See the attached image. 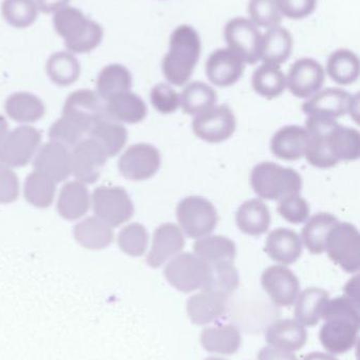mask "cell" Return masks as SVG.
<instances>
[{
  "instance_id": "obj_1",
  "label": "cell",
  "mask_w": 360,
  "mask_h": 360,
  "mask_svg": "<svg viewBox=\"0 0 360 360\" xmlns=\"http://www.w3.org/2000/svg\"><path fill=\"white\" fill-rule=\"evenodd\" d=\"M201 55V40L198 32L183 25L173 32L169 51L162 61V71L167 82L173 86L187 84L194 74Z\"/></svg>"
},
{
  "instance_id": "obj_2",
  "label": "cell",
  "mask_w": 360,
  "mask_h": 360,
  "mask_svg": "<svg viewBox=\"0 0 360 360\" xmlns=\"http://www.w3.org/2000/svg\"><path fill=\"white\" fill-rule=\"evenodd\" d=\"M53 25L63 38L69 52L84 54L97 49L104 37L103 27L97 21L85 16L73 6H65L55 13Z\"/></svg>"
},
{
  "instance_id": "obj_3",
  "label": "cell",
  "mask_w": 360,
  "mask_h": 360,
  "mask_svg": "<svg viewBox=\"0 0 360 360\" xmlns=\"http://www.w3.org/2000/svg\"><path fill=\"white\" fill-rule=\"evenodd\" d=\"M251 184L260 198L279 201L291 195H299L302 179L293 169L266 162L254 167Z\"/></svg>"
},
{
  "instance_id": "obj_4",
  "label": "cell",
  "mask_w": 360,
  "mask_h": 360,
  "mask_svg": "<svg viewBox=\"0 0 360 360\" xmlns=\"http://www.w3.org/2000/svg\"><path fill=\"white\" fill-rule=\"evenodd\" d=\"M177 218L182 232L190 238L209 236L218 224L215 205L201 196H188L177 207Z\"/></svg>"
},
{
  "instance_id": "obj_5",
  "label": "cell",
  "mask_w": 360,
  "mask_h": 360,
  "mask_svg": "<svg viewBox=\"0 0 360 360\" xmlns=\"http://www.w3.org/2000/svg\"><path fill=\"white\" fill-rule=\"evenodd\" d=\"M325 251L347 273H356L360 264L359 229L349 222H338L328 237Z\"/></svg>"
},
{
  "instance_id": "obj_6",
  "label": "cell",
  "mask_w": 360,
  "mask_h": 360,
  "mask_svg": "<svg viewBox=\"0 0 360 360\" xmlns=\"http://www.w3.org/2000/svg\"><path fill=\"white\" fill-rule=\"evenodd\" d=\"M164 275L173 288L190 293L204 287L209 277V264L196 254H178L167 264Z\"/></svg>"
},
{
  "instance_id": "obj_7",
  "label": "cell",
  "mask_w": 360,
  "mask_h": 360,
  "mask_svg": "<svg viewBox=\"0 0 360 360\" xmlns=\"http://www.w3.org/2000/svg\"><path fill=\"white\" fill-rule=\"evenodd\" d=\"M92 202L97 217L111 228L128 221L135 214V207L128 193L120 186H99L95 188Z\"/></svg>"
},
{
  "instance_id": "obj_8",
  "label": "cell",
  "mask_w": 360,
  "mask_h": 360,
  "mask_svg": "<svg viewBox=\"0 0 360 360\" xmlns=\"http://www.w3.org/2000/svg\"><path fill=\"white\" fill-rule=\"evenodd\" d=\"M302 109L306 115L315 117L336 120L347 113L352 116L354 109L359 111V96H352L342 89L328 88L313 95Z\"/></svg>"
},
{
  "instance_id": "obj_9",
  "label": "cell",
  "mask_w": 360,
  "mask_h": 360,
  "mask_svg": "<svg viewBox=\"0 0 360 360\" xmlns=\"http://www.w3.org/2000/svg\"><path fill=\"white\" fill-rule=\"evenodd\" d=\"M40 141L39 131L33 127H18L6 135L0 146V164L12 168L25 167L37 151Z\"/></svg>"
},
{
  "instance_id": "obj_10",
  "label": "cell",
  "mask_w": 360,
  "mask_h": 360,
  "mask_svg": "<svg viewBox=\"0 0 360 360\" xmlns=\"http://www.w3.org/2000/svg\"><path fill=\"white\" fill-rule=\"evenodd\" d=\"M224 37L228 49L239 55L244 63L255 65L260 60L262 35L257 25L249 19L237 17L228 21Z\"/></svg>"
},
{
  "instance_id": "obj_11",
  "label": "cell",
  "mask_w": 360,
  "mask_h": 360,
  "mask_svg": "<svg viewBox=\"0 0 360 360\" xmlns=\"http://www.w3.org/2000/svg\"><path fill=\"white\" fill-rule=\"evenodd\" d=\"M236 117L228 105L211 108L199 114L192 122L194 134L209 143L228 141L236 131Z\"/></svg>"
},
{
  "instance_id": "obj_12",
  "label": "cell",
  "mask_w": 360,
  "mask_h": 360,
  "mask_svg": "<svg viewBox=\"0 0 360 360\" xmlns=\"http://www.w3.org/2000/svg\"><path fill=\"white\" fill-rule=\"evenodd\" d=\"M160 151L149 143L131 146L120 156L118 170L125 179L142 181L154 177L161 168Z\"/></svg>"
},
{
  "instance_id": "obj_13",
  "label": "cell",
  "mask_w": 360,
  "mask_h": 360,
  "mask_svg": "<svg viewBox=\"0 0 360 360\" xmlns=\"http://www.w3.org/2000/svg\"><path fill=\"white\" fill-rule=\"evenodd\" d=\"M108 156L93 139H82L74 146L71 154V172L82 184H94L101 176Z\"/></svg>"
},
{
  "instance_id": "obj_14",
  "label": "cell",
  "mask_w": 360,
  "mask_h": 360,
  "mask_svg": "<svg viewBox=\"0 0 360 360\" xmlns=\"http://www.w3.org/2000/svg\"><path fill=\"white\" fill-rule=\"evenodd\" d=\"M261 285L273 302L279 307L292 306L300 294L297 276L285 266L266 269L261 276Z\"/></svg>"
},
{
  "instance_id": "obj_15",
  "label": "cell",
  "mask_w": 360,
  "mask_h": 360,
  "mask_svg": "<svg viewBox=\"0 0 360 360\" xmlns=\"http://www.w3.org/2000/svg\"><path fill=\"white\" fill-rule=\"evenodd\" d=\"M325 79V70L318 61L302 58L290 68L287 84L294 96L308 98L321 91Z\"/></svg>"
},
{
  "instance_id": "obj_16",
  "label": "cell",
  "mask_w": 360,
  "mask_h": 360,
  "mask_svg": "<svg viewBox=\"0 0 360 360\" xmlns=\"http://www.w3.org/2000/svg\"><path fill=\"white\" fill-rule=\"evenodd\" d=\"M335 122L336 120L331 118L315 116H309L306 120V130L309 135V143L304 156L311 166L319 169H330L338 164L332 158L327 146L328 132Z\"/></svg>"
},
{
  "instance_id": "obj_17",
  "label": "cell",
  "mask_w": 360,
  "mask_h": 360,
  "mask_svg": "<svg viewBox=\"0 0 360 360\" xmlns=\"http://www.w3.org/2000/svg\"><path fill=\"white\" fill-rule=\"evenodd\" d=\"M244 61L230 49H218L206 61L207 78L220 88L236 84L244 73Z\"/></svg>"
},
{
  "instance_id": "obj_18",
  "label": "cell",
  "mask_w": 360,
  "mask_h": 360,
  "mask_svg": "<svg viewBox=\"0 0 360 360\" xmlns=\"http://www.w3.org/2000/svg\"><path fill=\"white\" fill-rule=\"evenodd\" d=\"M185 245L183 232L177 224L166 222L154 231V240L147 256L148 266L160 268L167 260L181 253Z\"/></svg>"
},
{
  "instance_id": "obj_19",
  "label": "cell",
  "mask_w": 360,
  "mask_h": 360,
  "mask_svg": "<svg viewBox=\"0 0 360 360\" xmlns=\"http://www.w3.org/2000/svg\"><path fill=\"white\" fill-rule=\"evenodd\" d=\"M33 166L55 182L63 181L71 174V154L66 146L51 141L39 150Z\"/></svg>"
},
{
  "instance_id": "obj_20",
  "label": "cell",
  "mask_w": 360,
  "mask_h": 360,
  "mask_svg": "<svg viewBox=\"0 0 360 360\" xmlns=\"http://www.w3.org/2000/svg\"><path fill=\"white\" fill-rule=\"evenodd\" d=\"M228 311V297L202 291L187 300V314L194 325L204 326L224 319Z\"/></svg>"
},
{
  "instance_id": "obj_21",
  "label": "cell",
  "mask_w": 360,
  "mask_h": 360,
  "mask_svg": "<svg viewBox=\"0 0 360 360\" xmlns=\"http://www.w3.org/2000/svg\"><path fill=\"white\" fill-rule=\"evenodd\" d=\"M308 143L306 128L293 124L283 127L275 133L271 141V150L280 160L295 162L304 158Z\"/></svg>"
},
{
  "instance_id": "obj_22",
  "label": "cell",
  "mask_w": 360,
  "mask_h": 360,
  "mask_svg": "<svg viewBox=\"0 0 360 360\" xmlns=\"http://www.w3.org/2000/svg\"><path fill=\"white\" fill-rule=\"evenodd\" d=\"M359 326L342 319L325 321L319 333L321 345L328 352L340 355L349 352L356 345Z\"/></svg>"
},
{
  "instance_id": "obj_23",
  "label": "cell",
  "mask_w": 360,
  "mask_h": 360,
  "mask_svg": "<svg viewBox=\"0 0 360 360\" xmlns=\"http://www.w3.org/2000/svg\"><path fill=\"white\" fill-rule=\"evenodd\" d=\"M264 252L279 264H294L302 254V237L291 229H276L268 234Z\"/></svg>"
},
{
  "instance_id": "obj_24",
  "label": "cell",
  "mask_w": 360,
  "mask_h": 360,
  "mask_svg": "<svg viewBox=\"0 0 360 360\" xmlns=\"http://www.w3.org/2000/svg\"><path fill=\"white\" fill-rule=\"evenodd\" d=\"M63 115L93 124L106 117L105 105L101 97L91 90H78L68 96Z\"/></svg>"
},
{
  "instance_id": "obj_25",
  "label": "cell",
  "mask_w": 360,
  "mask_h": 360,
  "mask_svg": "<svg viewBox=\"0 0 360 360\" xmlns=\"http://www.w3.org/2000/svg\"><path fill=\"white\" fill-rule=\"evenodd\" d=\"M308 333L302 323L293 319H279L268 326L266 340L275 348L295 352L304 348Z\"/></svg>"
},
{
  "instance_id": "obj_26",
  "label": "cell",
  "mask_w": 360,
  "mask_h": 360,
  "mask_svg": "<svg viewBox=\"0 0 360 360\" xmlns=\"http://www.w3.org/2000/svg\"><path fill=\"white\" fill-rule=\"evenodd\" d=\"M105 111L107 117L114 122L139 124L147 116V105L139 95L128 91L107 101Z\"/></svg>"
},
{
  "instance_id": "obj_27",
  "label": "cell",
  "mask_w": 360,
  "mask_h": 360,
  "mask_svg": "<svg viewBox=\"0 0 360 360\" xmlns=\"http://www.w3.org/2000/svg\"><path fill=\"white\" fill-rule=\"evenodd\" d=\"M327 146L336 162H354L359 158V132L356 129L342 126L336 122L328 132Z\"/></svg>"
},
{
  "instance_id": "obj_28",
  "label": "cell",
  "mask_w": 360,
  "mask_h": 360,
  "mask_svg": "<svg viewBox=\"0 0 360 360\" xmlns=\"http://www.w3.org/2000/svg\"><path fill=\"white\" fill-rule=\"evenodd\" d=\"M271 221L270 209L263 201L257 198L243 202L236 213L237 226L251 236H259L268 232Z\"/></svg>"
},
{
  "instance_id": "obj_29",
  "label": "cell",
  "mask_w": 360,
  "mask_h": 360,
  "mask_svg": "<svg viewBox=\"0 0 360 360\" xmlns=\"http://www.w3.org/2000/svg\"><path fill=\"white\" fill-rule=\"evenodd\" d=\"M90 207V195L88 188L80 181L66 184L59 193L57 211L67 220H76L82 217Z\"/></svg>"
},
{
  "instance_id": "obj_30",
  "label": "cell",
  "mask_w": 360,
  "mask_h": 360,
  "mask_svg": "<svg viewBox=\"0 0 360 360\" xmlns=\"http://www.w3.org/2000/svg\"><path fill=\"white\" fill-rule=\"evenodd\" d=\"M89 135L91 139L97 141L103 148L108 158L118 155L128 139L126 128L107 116L93 124Z\"/></svg>"
},
{
  "instance_id": "obj_31",
  "label": "cell",
  "mask_w": 360,
  "mask_h": 360,
  "mask_svg": "<svg viewBox=\"0 0 360 360\" xmlns=\"http://www.w3.org/2000/svg\"><path fill=\"white\" fill-rule=\"evenodd\" d=\"M293 46V37L287 29L272 27L262 35L260 60L271 65H281L291 56Z\"/></svg>"
},
{
  "instance_id": "obj_32",
  "label": "cell",
  "mask_w": 360,
  "mask_h": 360,
  "mask_svg": "<svg viewBox=\"0 0 360 360\" xmlns=\"http://www.w3.org/2000/svg\"><path fill=\"white\" fill-rule=\"evenodd\" d=\"M201 345L209 353L232 355L241 346V335L235 326L223 325L205 328L201 333Z\"/></svg>"
},
{
  "instance_id": "obj_33",
  "label": "cell",
  "mask_w": 360,
  "mask_h": 360,
  "mask_svg": "<svg viewBox=\"0 0 360 360\" xmlns=\"http://www.w3.org/2000/svg\"><path fill=\"white\" fill-rule=\"evenodd\" d=\"M302 229V240L315 255L325 253L328 237L340 220L330 213H319L306 220Z\"/></svg>"
},
{
  "instance_id": "obj_34",
  "label": "cell",
  "mask_w": 360,
  "mask_h": 360,
  "mask_svg": "<svg viewBox=\"0 0 360 360\" xmlns=\"http://www.w3.org/2000/svg\"><path fill=\"white\" fill-rule=\"evenodd\" d=\"M73 232L76 241L89 250L105 249L113 241L111 226L99 217H89L78 222Z\"/></svg>"
},
{
  "instance_id": "obj_35",
  "label": "cell",
  "mask_w": 360,
  "mask_h": 360,
  "mask_svg": "<svg viewBox=\"0 0 360 360\" xmlns=\"http://www.w3.org/2000/svg\"><path fill=\"white\" fill-rule=\"evenodd\" d=\"M295 307V317L298 323L306 327L318 325L321 313L330 295L321 288H309L298 295Z\"/></svg>"
},
{
  "instance_id": "obj_36",
  "label": "cell",
  "mask_w": 360,
  "mask_h": 360,
  "mask_svg": "<svg viewBox=\"0 0 360 360\" xmlns=\"http://www.w3.org/2000/svg\"><path fill=\"white\" fill-rule=\"evenodd\" d=\"M97 95L104 101L120 93L128 92L132 86V76L125 65L113 63L101 70L97 82Z\"/></svg>"
},
{
  "instance_id": "obj_37",
  "label": "cell",
  "mask_w": 360,
  "mask_h": 360,
  "mask_svg": "<svg viewBox=\"0 0 360 360\" xmlns=\"http://www.w3.org/2000/svg\"><path fill=\"white\" fill-rule=\"evenodd\" d=\"M359 56L352 51L340 49L330 55L327 63V72L336 84L349 86L359 77Z\"/></svg>"
},
{
  "instance_id": "obj_38",
  "label": "cell",
  "mask_w": 360,
  "mask_h": 360,
  "mask_svg": "<svg viewBox=\"0 0 360 360\" xmlns=\"http://www.w3.org/2000/svg\"><path fill=\"white\" fill-rule=\"evenodd\" d=\"M217 93L211 86L202 82L187 84L180 95V105L184 113L199 115L215 107Z\"/></svg>"
},
{
  "instance_id": "obj_39",
  "label": "cell",
  "mask_w": 360,
  "mask_h": 360,
  "mask_svg": "<svg viewBox=\"0 0 360 360\" xmlns=\"http://www.w3.org/2000/svg\"><path fill=\"white\" fill-rule=\"evenodd\" d=\"M194 252L207 264L219 262H234L236 257V243L221 235L205 236L194 243Z\"/></svg>"
},
{
  "instance_id": "obj_40",
  "label": "cell",
  "mask_w": 360,
  "mask_h": 360,
  "mask_svg": "<svg viewBox=\"0 0 360 360\" xmlns=\"http://www.w3.org/2000/svg\"><path fill=\"white\" fill-rule=\"evenodd\" d=\"M254 90L264 98L280 96L287 88V77L279 65L263 63L253 74Z\"/></svg>"
},
{
  "instance_id": "obj_41",
  "label": "cell",
  "mask_w": 360,
  "mask_h": 360,
  "mask_svg": "<svg viewBox=\"0 0 360 360\" xmlns=\"http://www.w3.org/2000/svg\"><path fill=\"white\" fill-rule=\"evenodd\" d=\"M6 114L15 122H35L44 115V103L27 92L14 93L6 101Z\"/></svg>"
},
{
  "instance_id": "obj_42",
  "label": "cell",
  "mask_w": 360,
  "mask_h": 360,
  "mask_svg": "<svg viewBox=\"0 0 360 360\" xmlns=\"http://www.w3.org/2000/svg\"><path fill=\"white\" fill-rule=\"evenodd\" d=\"M239 287V274L232 262L209 264V277L202 291L230 297Z\"/></svg>"
},
{
  "instance_id": "obj_43",
  "label": "cell",
  "mask_w": 360,
  "mask_h": 360,
  "mask_svg": "<svg viewBox=\"0 0 360 360\" xmlns=\"http://www.w3.org/2000/svg\"><path fill=\"white\" fill-rule=\"evenodd\" d=\"M56 193V182L42 173L34 171L25 179L23 195L30 205L40 209L50 207Z\"/></svg>"
},
{
  "instance_id": "obj_44",
  "label": "cell",
  "mask_w": 360,
  "mask_h": 360,
  "mask_svg": "<svg viewBox=\"0 0 360 360\" xmlns=\"http://www.w3.org/2000/svg\"><path fill=\"white\" fill-rule=\"evenodd\" d=\"M46 73L57 86H68L80 77V63L70 53L57 52L48 59Z\"/></svg>"
},
{
  "instance_id": "obj_45",
  "label": "cell",
  "mask_w": 360,
  "mask_h": 360,
  "mask_svg": "<svg viewBox=\"0 0 360 360\" xmlns=\"http://www.w3.org/2000/svg\"><path fill=\"white\" fill-rule=\"evenodd\" d=\"M91 128L92 126L87 122L63 115L51 126L49 137L52 141L74 147L76 143L82 141V137L87 133L90 132Z\"/></svg>"
},
{
  "instance_id": "obj_46",
  "label": "cell",
  "mask_w": 360,
  "mask_h": 360,
  "mask_svg": "<svg viewBox=\"0 0 360 360\" xmlns=\"http://www.w3.org/2000/svg\"><path fill=\"white\" fill-rule=\"evenodd\" d=\"M1 14L8 25L16 29H25L35 22L38 6L35 0H4Z\"/></svg>"
},
{
  "instance_id": "obj_47",
  "label": "cell",
  "mask_w": 360,
  "mask_h": 360,
  "mask_svg": "<svg viewBox=\"0 0 360 360\" xmlns=\"http://www.w3.org/2000/svg\"><path fill=\"white\" fill-rule=\"evenodd\" d=\"M149 241V234L143 224H128L125 226L118 237V243L120 249L127 255L132 257H139L145 253Z\"/></svg>"
},
{
  "instance_id": "obj_48",
  "label": "cell",
  "mask_w": 360,
  "mask_h": 360,
  "mask_svg": "<svg viewBox=\"0 0 360 360\" xmlns=\"http://www.w3.org/2000/svg\"><path fill=\"white\" fill-rule=\"evenodd\" d=\"M321 317L325 321L342 319V321H350L359 327V300H353L347 296L329 300L323 308Z\"/></svg>"
},
{
  "instance_id": "obj_49",
  "label": "cell",
  "mask_w": 360,
  "mask_h": 360,
  "mask_svg": "<svg viewBox=\"0 0 360 360\" xmlns=\"http://www.w3.org/2000/svg\"><path fill=\"white\" fill-rule=\"evenodd\" d=\"M249 14L254 25L268 29L279 27L283 20L276 0H249Z\"/></svg>"
},
{
  "instance_id": "obj_50",
  "label": "cell",
  "mask_w": 360,
  "mask_h": 360,
  "mask_svg": "<svg viewBox=\"0 0 360 360\" xmlns=\"http://www.w3.org/2000/svg\"><path fill=\"white\" fill-rule=\"evenodd\" d=\"M277 210L281 217L291 224H304L310 218V205L300 195H291L281 199Z\"/></svg>"
},
{
  "instance_id": "obj_51",
  "label": "cell",
  "mask_w": 360,
  "mask_h": 360,
  "mask_svg": "<svg viewBox=\"0 0 360 360\" xmlns=\"http://www.w3.org/2000/svg\"><path fill=\"white\" fill-rule=\"evenodd\" d=\"M150 101L156 111L171 114L180 107V95L167 84H158L150 92Z\"/></svg>"
},
{
  "instance_id": "obj_52",
  "label": "cell",
  "mask_w": 360,
  "mask_h": 360,
  "mask_svg": "<svg viewBox=\"0 0 360 360\" xmlns=\"http://www.w3.org/2000/svg\"><path fill=\"white\" fill-rule=\"evenodd\" d=\"M283 16L302 19L310 16L316 8L317 0H276Z\"/></svg>"
},
{
  "instance_id": "obj_53",
  "label": "cell",
  "mask_w": 360,
  "mask_h": 360,
  "mask_svg": "<svg viewBox=\"0 0 360 360\" xmlns=\"http://www.w3.org/2000/svg\"><path fill=\"white\" fill-rule=\"evenodd\" d=\"M18 195V177L8 167L0 165V203L14 202Z\"/></svg>"
},
{
  "instance_id": "obj_54",
  "label": "cell",
  "mask_w": 360,
  "mask_h": 360,
  "mask_svg": "<svg viewBox=\"0 0 360 360\" xmlns=\"http://www.w3.org/2000/svg\"><path fill=\"white\" fill-rule=\"evenodd\" d=\"M258 360H298L297 357L289 351L281 350L275 347H266L258 353Z\"/></svg>"
},
{
  "instance_id": "obj_55",
  "label": "cell",
  "mask_w": 360,
  "mask_h": 360,
  "mask_svg": "<svg viewBox=\"0 0 360 360\" xmlns=\"http://www.w3.org/2000/svg\"><path fill=\"white\" fill-rule=\"evenodd\" d=\"M70 0H37L38 8L44 13H52L65 8Z\"/></svg>"
},
{
  "instance_id": "obj_56",
  "label": "cell",
  "mask_w": 360,
  "mask_h": 360,
  "mask_svg": "<svg viewBox=\"0 0 360 360\" xmlns=\"http://www.w3.org/2000/svg\"><path fill=\"white\" fill-rule=\"evenodd\" d=\"M302 360H338L333 355L327 354V353L313 352L306 355Z\"/></svg>"
},
{
  "instance_id": "obj_57",
  "label": "cell",
  "mask_w": 360,
  "mask_h": 360,
  "mask_svg": "<svg viewBox=\"0 0 360 360\" xmlns=\"http://www.w3.org/2000/svg\"><path fill=\"white\" fill-rule=\"evenodd\" d=\"M6 135H8V122L4 116L0 115V146L4 143Z\"/></svg>"
},
{
  "instance_id": "obj_58",
  "label": "cell",
  "mask_w": 360,
  "mask_h": 360,
  "mask_svg": "<svg viewBox=\"0 0 360 360\" xmlns=\"http://www.w3.org/2000/svg\"><path fill=\"white\" fill-rule=\"evenodd\" d=\"M205 360H226V359H220V357H209V359H206Z\"/></svg>"
}]
</instances>
